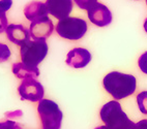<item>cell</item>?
<instances>
[{"instance_id": "1", "label": "cell", "mask_w": 147, "mask_h": 129, "mask_svg": "<svg viewBox=\"0 0 147 129\" xmlns=\"http://www.w3.org/2000/svg\"><path fill=\"white\" fill-rule=\"evenodd\" d=\"M102 86L114 100H120L134 94L137 87V80L131 74L112 71L104 78Z\"/></svg>"}, {"instance_id": "2", "label": "cell", "mask_w": 147, "mask_h": 129, "mask_svg": "<svg viewBox=\"0 0 147 129\" xmlns=\"http://www.w3.org/2000/svg\"><path fill=\"white\" fill-rule=\"evenodd\" d=\"M100 116L108 129H136V124L129 120L117 100L104 104L100 108Z\"/></svg>"}, {"instance_id": "3", "label": "cell", "mask_w": 147, "mask_h": 129, "mask_svg": "<svg viewBox=\"0 0 147 129\" xmlns=\"http://www.w3.org/2000/svg\"><path fill=\"white\" fill-rule=\"evenodd\" d=\"M37 113L42 122V129H60L63 114L58 104L50 99L38 101Z\"/></svg>"}, {"instance_id": "4", "label": "cell", "mask_w": 147, "mask_h": 129, "mask_svg": "<svg viewBox=\"0 0 147 129\" xmlns=\"http://www.w3.org/2000/svg\"><path fill=\"white\" fill-rule=\"evenodd\" d=\"M49 47L45 39L28 40L20 47V57L23 63L37 66L46 58Z\"/></svg>"}, {"instance_id": "5", "label": "cell", "mask_w": 147, "mask_h": 129, "mask_svg": "<svg viewBox=\"0 0 147 129\" xmlns=\"http://www.w3.org/2000/svg\"><path fill=\"white\" fill-rule=\"evenodd\" d=\"M87 29L88 27L85 20L75 17H67L63 20H59L55 27L57 34L68 40L81 39L86 34Z\"/></svg>"}, {"instance_id": "6", "label": "cell", "mask_w": 147, "mask_h": 129, "mask_svg": "<svg viewBox=\"0 0 147 129\" xmlns=\"http://www.w3.org/2000/svg\"><path fill=\"white\" fill-rule=\"evenodd\" d=\"M18 92L22 100L37 102L44 99L45 89L36 79H25L18 88Z\"/></svg>"}, {"instance_id": "7", "label": "cell", "mask_w": 147, "mask_h": 129, "mask_svg": "<svg viewBox=\"0 0 147 129\" xmlns=\"http://www.w3.org/2000/svg\"><path fill=\"white\" fill-rule=\"evenodd\" d=\"M53 31L54 25L52 20L48 16L32 21L29 28L30 36L33 39H46L52 35Z\"/></svg>"}, {"instance_id": "8", "label": "cell", "mask_w": 147, "mask_h": 129, "mask_svg": "<svg viewBox=\"0 0 147 129\" xmlns=\"http://www.w3.org/2000/svg\"><path fill=\"white\" fill-rule=\"evenodd\" d=\"M88 19L97 27H106L112 23L113 17L110 9L102 3L97 2L87 11Z\"/></svg>"}, {"instance_id": "9", "label": "cell", "mask_w": 147, "mask_h": 129, "mask_svg": "<svg viewBox=\"0 0 147 129\" xmlns=\"http://www.w3.org/2000/svg\"><path fill=\"white\" fill-rule=\"evenodd\" d=\"M46 6L50 15L58 20L67 18L73 11V0H47Z\"/></svg>"}, {"instance_id": "10", "label": "cell", "mask_w": 147, "mask_h": 129, "mask_svg": "<svg viewBox=\"0 0 147 129\" xmlns=\"http://www.w3.org/2000/svg\"><path fill=\"white\" fill-rule=\"evenodd\" d=\"M90 52L83 47H75L66 56V64L74 68H84L91 61Z\"/></svg>"}, {"instance_id": "11", "label": "cell", "mask_w": 147, "mask_h": 129, "mask_svg": "<svg viewBox=\"0 0 147 129\" xmlns=\"http://www.w3.org/2000/svg\"><path fill=\"white\" fill-rule=\"evenodd\" d=\"M5 33L9 41L20 47L30 40L31 37L29 29H27L26 27L21 24H9L5 30Z\"/></svg>"}, {"instance_id": "12", "label": "cell", "mask_w": 147, "mask_h": 129, "mask_svg": "<svg viewBox=\"0 0 147 129\" xmlns=\"http://www.w3.org/2000/svg\"><path fill=\"white\" fill-rule=\"evenodd\" d=\"M48 13L49 11L46 6V3L40 2V1H32L28 3L24 8V15L27 20H29L30 22L48 16Z\"/></svg>"}, {"instance_id": "13", "label": "cell", "mask_w": 147, "mask_h": 129, "mask_svg": "<svg viewBox=\"0 0 147 129\" xmlns=\"http://www.w3.org/2000/svg\"><path fill=\"white\" fill-rule=\"evenodd\" d=\"M13 74L20 80L36 79L40 76V69L37 66H30L23 62H17L13 64Z\"/></svg>"}, {"instance_id": "14", "label": "cell", "mask_w": 147, "mask_h": 129, "mask_svg": "<svg viewBox=\"0 0 147 129\" xmlns=\"http://www.w3.org/2000/svg\"><path fill=\"white\" fill-rule=\"evenodd\" d=\"M137 103L140 112L147 115V91H142L137 95Z\"/></svg>"}, {"instance_id": "15", "label": "cell", "mask_w": 147, "mask_h": 129, "mask_svg": "<svg viewBox=\"0 0 147 129\" xmlns=\"http://www.w3.org/2000/svg\"><path fill=\"white\" fill-rule=\"evenodd\" d=\"M11 55V52L9 50V47L4 43L0 42V63H3V62H6V61L9 60Z\"/></svg>"}, {"instance_id": "16", "label": "cell", "mask_w": 147, "mask_h": 129, "mask_svg": "<svg viewBox=\"0 0 147 129\" xmlns=\"http://www.w3.org/2000/svg\"><path fill=\"white\" fill-rule=\"evenodd\" d=\"M74 2L76 3L77 6L81 9L88 11L94 5L95 3H97V0H74Z\"/></svg>"}, {"instance_id": "17", "label": "cell", "mask_w": 147, "mask_h": 129, "mask_svg": "<svg viewBox=\"0 0 147 129\" xmlns=\"http://www.w3.org/2000/svg\"><path fill=\"white\" fill-rule=\"evenodd\" d=\"M138 66H139L140 70H141L143 74H147V51L144 52V53L139 57Z\"/></svg>"}, {"instance_id": "18", "label": "cell", "mask_w": 147, "mask_h": 129, "mask_svg": "<svg viewBox=\"0 0 147 129\" xmlns=\"http://www.w3.org/2000/svg\"><path fill=\"white\" fill-rule=\"evenodd\" d=\"M0 129H23L18 123L13 121H3L0 122Z\"/></svg>"}, {"instance_id": "19", "label": "cell", "mask_w": 147, "mask_h": 129, "mask_svg": "<svg viewBox=\"0 0 147 129\" xmlns=\"http://www.w3.org/2000/svg\"><path fill=\"white\" fill-rule=\"evenodd\" d=\"M8 26L7 17L4 13H0V33H2L6 30Z\"/></svg>"}, {"instance_id": "20", "label": "cell", "mask_w": 147, "mask_h": 129, "mask_svg": "<svg viewBox=\"0 0 147 129\" xmlns=\"http://www.w3.org/2000/svg\"><path fill=\"white\" fill-rule=\"evenodd\" d=\"M13 5V0H0V13H5Z\"/></svg>"}, {"instance_id": "21", "label": "cell", "mask_w": 147, "mask_h": 129, "mask_svg": "<svg viewBox=\"0 0 147 129\" xmlns=\"http://www.w3.org/2000/svg\"><path fill=\"white\" fill-rule=\"evenodd\" d=\"M136 129H147V119L140 120L138 123H136Z\"/></svg>"}, {"instance_id": "22", "label": "cell", "mask_w": 147, "mask_h": 129, "mask_svg": "<svg viewBox=\"0 0 147 129\" xmlns=\"http://www.w3.org/2000/svg\"><path fill=\"white\" fill-rule=\"evenodd\" d=\"M144 30H145V32L147 33V18H146V20H145V22H144Z\"/></svg>"}, {"instance_id": "23", "label": "cell", "mask_w": 147, "mask_h": 129, "mask_svg": "<svg viewBox=\"0 0 147 129\" xmlns=\"http://www.w3.org/2000/svg\"><path fill=\"white\" fill-rule=\"evenodd\" d=\"M95 129H108L106 126H98V127H96Z\"/></svg>"}, {"instance_id": "24", "label": "cell", "mask_w": 147, "mask_h": 129, "mask_svg": "<svg viewBox=\"0 0 147 129\" xmlns=\"http://www.w3.org/2000/svg\"><path fill=\"white\" fill-rule=\"evenodd\" d=\"M146 4H147V0H146Z\"/></svg>"}]
</instances>
